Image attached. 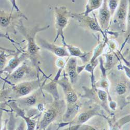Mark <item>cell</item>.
<instances>
[{"label": "cell", "instance_id": "cell-1", "mask_svg": "<svg viewBox=\"0 0 130 130\" xmlns=\"http://www.w3.org/2000/svg\"><path fill=\"white\" fill-rule=\"evenodd\" d=\"M49 27V26L44 28L35 26L32 28H27L20 22L17 26L19 31L23 35L28 42L27 54L33 66H36L39 63V51L40 48L36 43L35 36L39 32L44 30Z\"/></svg>", "mask_w": 130, "mask_h": 130}, {"label": "cell", "instance_id": "cell-2", "mask_svg": "<svg viewBox=\"0 0 130 130\" xmlns=\"http://www.w3.org/2000/svg\"><path fill=\"white\" fill-rule=\"evenodd\" d=\"M55 27L57 30V35L55 39L54 42L58 39L59 36L63 38V42H65L64 31L65 28L67 26L71 14L67 8L64 7H57L55 8Z\"/></svg>", "mask_w": 130, "mask_h": 130}, {"label": "cell", "instance_id": "cell-3", "mask_svg": "<svg viewBox=\"0 0 130 130\" xmlns=\"http://www.w3.org/2000/svg\"><path fill=\"white\" fill-rule=\"evenodd\" d=\"M38 81L22 83L14 87V94L16 97L25 96L29 94L33 90L38 88Z\"/></svg>", "mask_w": 130, "mask_h": 130}, {"label": "cell", "instance_id": "cell-4", "mask_svg": "<svg viewBox=\"0 0 130 130\" xmlns=\"http://www.w3.org/2000/svg\"><path fill=\"white\" fill-rule=\"evenodd\" d=\"M40 43L44 49L50 50L59 57H67L69 56V53L65 46H57L55 44L49 43L43 39L40 40Z\"/></svg>", "mask_w": 130, "mask_h": 130}, {"label": "cell", "instance_id": "cell-5", "mask_svg": "<svg viewBox=\"0 0 130 130\" xmlns=\"http://www.w3.org/2000/svg\"><path fill=\"white\" fill-rule=\"evenodd\" d=\"M32 69L28 66L26 63H24L20 67L18 68L15 71H14L10 77V81L13 82H18L22 80L26 76H28L32 73Z\"/></svg>", "mask_w": 130, "mask_h": 130}, {"label": "cell", "instance_id": "cell-6", "mask_svg": "<svg viewBox=\"0 0 130 130\" xmlns=\"http://www.w3.org/2000/svg\"><path fill=\"white\" fill-rule=\"evenodd\" d=\"M26 58H29L27 52L26 53L22 54L21 55L18 56L17 55H15L14 57L9 61L7 66L1 72L6 71L8 73H11L22 61L26 60Z\"/></svg>", "mask_w": 130, "mask_h": 130}, {"label": "cell", "instance_id": "cell-7", "mask_svg": "<svg viewBox=\"0 0 130 130\" xmlns=\"http://www.w3.org/2000/svg\"><path fill=\"white\" fill-rule=\"evenodd\" d=\"M110 16V11L107 6L106 2L104 1V4L100 10L98 14L99 21H100L101 28L105 29L106 27L108 26Z\"/></svg>", "mask_w": 130, "mask_h": 130}, {"label": "cell", "instance_id": "cell-8", "mask_svg": "<svg viewBox=\"0 0 130 130\" xmlns=\"http://www.w3.org/2000/svg\"><path fill=\"white\" fill-rule=\"evenodd\" d=\"M76 64H77V61L75 59L71 57L69 58L66 65L67 71L72 82L74 81L75 79L77 77Z\"/></svg>", "mask_w": 130, "mask_h": 130}, {"label": "cell", "instance_id": "cell-9", "mask_svg": "<svg viewBox=\"0 0 130 130\" xmlns=\"http://www.w3.org/2000/svg\"><path fill=\"white\" fill-rule=\"evenodd\" d=\"M13 10L10 13H5L3 10H1V26L2 28H7L12 23L14 17L12 15Z\"/></svg>", "mask_w": 130, "mask_h": 130}, {"label": "cell", "instance_id": "cell-10", "mask_svg": "<svg viewBox=\"0 0 130 130\" xmlns=\"http://www.w3.org/2000/svg\"><path fill=\"white\" fill-rule=\"evenodd\" d=\"M56 115H57V110L54 108L48 109L44 115L43 120L41 123V126L43 127L47 125L54 119Z\"/></svg>", "mask_w": 130, "mask_h": 130}, {"label": "cell", "instance_id": "cell-11", "mask_svg": "<svg viewBox=\"0 0 130 130\" xmlns=\"http://www.w3.org/2000/svg\"><path fill=\"white\" fill-rule=\"evenodd\" d=\"M101 1H98V0H94V1H89L88 2V5H87L86 12H85V15L90 13L91 11L97 9L99 7H100L101 4Z\"/></svg>", "mask_w": 130, "mask_h": 130}, {"label": "cell", "instance_id": "cell-12", "mask_svg": "<svg viewBox=\"0 0 130 130\" xmlns=\"http://www.w3.org/2000/svg\"><path fill=\"white\" fill-rule=\"evenodd\" d=\"M125 1H123L121 2V4L117 12V17L119 19L121 20H123L125 19L126 17V8L125 6Z\"/></svg>", "mask_w": 130, "mask_h": 130}, {"label": "cell", "instance_id": "cell-13", "mask_svg": "<svg viewBox=\"0 0 130 130\" xmlns=\"http://www.w3.org/2000/svg\"><path fill=\"white\" fill-rule=\"evenodd\" d=\"M22 104L26 106H33L37 102V97L36 95H33L29 97L24 98L21 100Z\"/></svg>", "mask_w": 130, "mask_h": 130}, {"label": "cell", "instance_id": "cell-14", "mask_svg": "<svg viewBox=\"0 0 130 130\" xmlns=\"http://www.w3.org/2000/svg\"><path fill=\"white\" fill-rule=\"evenodd\" d=\"M87 22V24H88L89 27L91 28L92 30L94 31H99L101 32L102 33L103 32L101 31V29L99 26L97 22L95 20L90 17H87V19L86 20Z\"/></svg>", "mask_w": 130, "mask_h": 130}, {"label": "cell", "instance_id": "cell-15", "mask_svg": "<svg viewBox=\"0 0 130 130\" xmlns=\"http://www.w3.org/2000/svg\"><path fill=\"white\" fill-rule=\"evenodd\" d=\"M66 92L67 100L68 101L69 103L73 104L76 102L77 100V96L75 93H73L72 91L68 90L67 89H64Z\"/></svg>", "mask_w": 130, "mask_h": 130}, {"label": "cell", "instance_id": "cell-16", "mask_svg": "<svg viewBox=\"0 0 130 130\" xmlns=\"http://www.w3.org/2000/svg\"><path fill=\"white\" fill-rule=\"evenodd\" d=\"M67 49L68 50L69 52L71 54V55L72 56H80L82 55V53L81 52V50H79L78 48H76L73 47L72 46H70L69 45L66 44Z\"/></svg>", "mask_w": 130, "mask_h": 130}, {"label": "cell", "instance_id": "cell-17", "mask_svg": "<svg viewBox=\"0 0 130 130\" xmlns=\"http://www.w3.org/2000/svg\"><path fill=\"white\" fill-rule=\"evenodd\" d=\"M116 91L118 94L122 95L126 91L125 86L124 84L119 83L116 86Z\"/></svg>", "mask_w": 130, "mask_h": 130}, {"label": "cell", "instance_id": "cell-18", "mask_svg": "<svg viewBox=\"0 0 130 130\" xmlns=\"http://www.w3.org/2000/svg\"><path fill=\"white\" fill-rule=\"evenodd\" d=\"M90 116H91V115L89 113H83V114H81L79 115V121L82 123L85 122L89 119Z\"/></svg>", "mask_w": 130, "mask_h": 130}, {"label": "cell", "instance_id": "cell-19", "mask_svg": "<svg viewBox=\"0 0 130 130\" xmlns=\"http://www.w3.org/2000/svg\"><path fill=\"white\" fill-rule=\"evenodd\" d=\"M7 58V55H5L4 52H3L1 54V71L3 70L4 67L5 63H6V59Z\"/></svg>", "mask_w": 130, "mask_h": 130}, {"label": "cell", "instance_id": "cell-20", "mask_svg": "<svg viewBox=\"0 0 130 130\" xmlns=\"http://www.w3.org/2000/svg\"><path fill=\"white\" fill-rule=\"evenodd\" d=\"M118 3L117 1H110L109 2V9L111 11L112 13L114 12L115 8L117 7Z\"/></svg>", "mask_w": 130, "mask_h": 130}, {"label": "cell", "instance_id": "cell-21", "mask_svg": "<svg viewBox=\"0 0 130 130\" xmlns=\"http://www.w3.org/2000/svg\"><path fill=\"white\" fill-rule=\"evenodd\" d=\"M98 96L100 97V100L102 101H105L106 100L107 95L106 92L103 91H100L98 92Z\"/></svg>", "mask_w": 130, "mask_h": 130}, {"label": "cell", "instance_id": "cell-22", "mask_svg": "<svg viewBox=\"0 0 130 130\" xmlns=\"http://www.w3.org/2000/svg\"><path fill=\"white\" fill-rule=\"evenodd\" d=\"M14 130V122L12 120V118H10V120L9 122L8 130Z\"/></svg>", "mask_w": 130, "mask_h": 130}, {"label": "cell", "instance_id": "cell-23", "mask_svg": "<svg viewBox=\"0 0 130 130\" xmlns=\"http://www.w3.org/2000/svg\"><path fill=\"white\" fill-rule=\"evenodd\" d=\"M125 68L127 75H128V77L129 78H130V69H129V68H128V67H125V68Z\"/></svg>", "mask_w": 130, "mask_h": 130}, {"label": "cell", "instance_id": "cell-24", "mask_svg": "<svg viewBox=\"0 0 130 130\" xmlns=\"http://www.w3.org/2000/svg\"><path fill=\"white\" fill-rule=\"evenodd\" d=\"M24 127L23 126V124H21V125L18 127V128H17V130H24Z\"/></svg>", "mask_w": 130, "mask_h": 130}, {"label": "cell", "instance_id": "cell-25", "mask_svg": "<svg viewBox=\"0 0 130 130\" xmlns=\"http://www.w3.org/2000/svg\"><path fill=\"white\" fill-rule=\"evenodd\" d=\"M128 19L129 22L130 24V10H129V14H128Z\"/></svg>", "mask_w": 130, "mask_h": 130}, {"label": "cell", "instance_id": "cell-26", "mask_svg": "<svg viewBox=\"0 0 130 130\" xmlns=\"http://www.w3.org/2000/svg\"><path fill=\"white\" fill-rule=\"evenodd\" d=\"M92 130H94V129H92Z\"/></svg>", "mask_w": 130, "mask_h": 130}, {"label": "cell", "instance_id": "cell-27", "mask_svg": "<svg viewBox=\"0 0 130 130\" xmlns=\"http://www.w3.org/2000/svg\"><path fill=\"white\" fill-rule=\"evenodd\" d=\"M4 130H6V129H4Z\"/></svg>", "mask_w": 130, "mask_h": 130}]
</instances>
